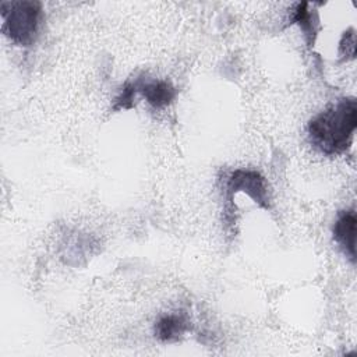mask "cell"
Segmentation results:
<instances>
[{"label": "cell", "instance_id": "2", "mask_svg": "<svg viewBox=\"0 0 357 357\" xmlns=\"http://www.w3.org/2000/svg\"><path fill=\"white\" fill-rule=\"evenodd\" d=\"M1 17L3 31L11 40L24 46L35 40L40 17L38 1H4Z\"/></svg>", "mask_w": 357, "mask_h": 357}, {"label": "cell", "instance_id": "1", "mask_svg": "<svg viewBox=\"0 0 357 357\" xmlns=\"http://www.w3.org/2000/svg\"><path fill=\"white\" fill-rule=\"evenodd\" d=\"M357 127V105L353 98L340 99L308 123L310 139L325 155L343 153Z\"/></svg>", "mask_w": 357, "mask_h": 357}, {"label": "cell", "instance_id": "4", "mask_svg": "<svg viewBox=\"0 0 357 357\" xmlns=\"http://www.w3.org/2000/svg\"><path fill=\"white\" fill-rule=\"evenodd\" d=\"M356 223L354 211H344L333 225V238L353 264L356 261Z\"/></svg>", "mask_w": 357, "mask_h": 357}, {"label": "cell", "instance_id": "3", "mask_svg": "<svg viewBox=\"0 0 357 357\" xmlns=\"http://www.w3.org/2000/svg\"><path fill=\"white\" fill-rule=\"evenodd\" d=\"M229 198L238 192L243 191L247 195H250L254 202H257L262 208H269V198H268V190L265 185L264 177L254 170H244V169H237L234 170L226 184Z\"/></svg>", "mask_w": 357, "mask_h": 357}, {"label": "cell", "instance_id": "8", "mask_svg": "<svg viewBox=\"0 0 357 357\" xmlns=\"http://www.w3.org/2000/svg\"><path fill=\"white\" fill-rule=\"evenodd\" d=\"M339 54L346 59H354L356 56V33L354 29H349L344 32L340 45H339Z\"/></svg>", "mask_w": 357, "mask_h": 357}, {"label": "cell", "instance_id": "5", "mask_svg": "<svg viewBox=\"0 0 357 357\" xmlns=\"http://www.w3.org/2000/svg\"><path fill=\"white\" fill-rule=\"evenodd\" d=\"M138 91L142 93L145 100L153 107H165L176 96L174 86L167 81H142L138 79Z\"/></svg>", "mask_w": 357, "mask_h": 357}, {"label": "cell", "instance_id": "6", "mask_svg": "<svg viewBox=\"0 0 357 357\" xmlns=\"http://www.w3.org/2000/svg\"><path fill=\"white\" fill-rule=\"evenodd\" d=\"M188 328V322L183 315L169 314L155 324V336L163 342L177 340Z\"/></svg>", "mask_w": 357, "mask_h": 357}, {"label": "cell", "instance_id": "7", "mask_svg": "<svg viewBox=\"0 0 357 357\" xmlns=\"http://www.w3.org/2000/svg\"><path fill=\"white\" fill-rule=\"evenodd\" d=\"M139 92L138 91V79L134 82H127L123 88L120 95L116 98V102L113 105V109L119 110V109H130L132 106V100L135 93Z\"/></svg>", "mask_w": 357, "mask_h": 357}]
</instances>
